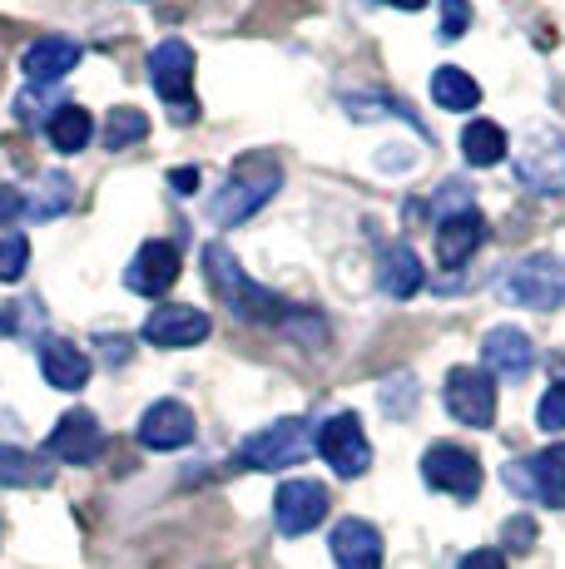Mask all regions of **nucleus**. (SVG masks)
Instances as JSON below:
<instances>
[{"instance_id": "33", "label": "nucleus", "mask_w": 565, "mask_h": 569, "mask_svg": "<svg viewBox=\"0 0 565 569\" xmlns=\"http://www.w3.org/2000/svg\"><path fill=\"white\" fill-rule=\"evenodd\" d=\"M462 569H506V555L502 550H472L462 560Z\"/></svg>"}, {"instance_id": "13", "label": "nucleus", "mask_w": 565, "mask_h": 569, "mask_svg": "<svg viewBox=\"0 0 565 569\" xmlns=\"http://www.w3.org/2000/svg\"><path fill=\"white\" fill-rule=\"evenodd\" d=\"M174 278H179V248L165 243V238L139 243V253H135V262H129V272H125L129 292H139V298H159V292H169Z\"/></svg>"}, {"instance_id": "11", "label": "nucleus", "mask_w": 565, "mask_h": 569, "mask_svg": "<svg viewBox=\"0 0 565 569\" xmlns=\"http://www.w3.org/2000/svg\"><path fill=\"white\" fill-rule=\"evenodd\" d=\"M447 411L462 426L486 431V426L496 421V381L486 377L482 367H456L447 377Z\"/></svg>"}, {"instance_id": "16", "label": "nucleus", "mask_w": 565, "mask_h": 569, "mask_svg": "<svg viewBox=\"0 0 565 569\" xmlns=\"http://www.w3.org/2000/svg\"><path fill=\"white\" fill-rule=\"evenodd\" d=\"M194 411L184 407V401H155L145 416H139V441L149 446V451H179V446L194 441Z\"/></svg>"}, {"instance_id": "30", "label": "nucleus", "mask_w": 565, "mask_h": 569, "mask_svg": "<svg viewBox=\"0 0 565 569\" xmlns=\"http://www.w3.org/2000/svg\"><path fill=\"white\" fill-rule=\"evenodd\" d=\"M472 26V0H442V36L456 40Z\"/></svg>"}, {"instance_id": "17", "label": "nucleus", "mask_w": 565, "mask_h": 569, "mask_svg": "<svg viewBox=\"0 0 565 569\" xmlns=\"http://www.w3.org/2000/svg\"><path fill=\"white\" fill-rule=\"evenodd\" d=\"M486 243V218L476 208H456V213H442L437 223V258L447 268H462L476 248Z\"/></svg>"}, {"instance_id": "31", "label": "nucleus", "mask_w": 565, "mask_h": 569, "mask_svg": "<svg viewBox=\"0 0 565 569\" xmlns=\"http://www.w3.org/2000/svg\"><path fill=\"white\" fill-rule=\"evenodd\" d=\"M20 213H26V193L10 189V183H0V228H10Z\"/></svg>"}, {"instance_id": "5", "label": "nucleus", "mask_w": 565, "mask_h": 569, "mask_svg": "<svg viewBox=\"0 0 565 569\" xmlns=\"http://www.w3.org/2000/svg\"><path fill=\"white\" fill-rule=\"evenodd\" d=\"M149 80H155L159 100L169 104L174 124H194L199 119V100H194V50L184 40H165L149 54Z\"/></svg>"}, {"instance_id": "3", "label": "nucleus", "mask_w": 565, "mask_h": 569, "mask_svg": "<svg viewBox=\"0 0 565 569\" xmlns=\"http://www.w3.org/2000/svg\"><path fill=\"white\" fill-rule=\"evenodd\" d=\"M318 431H313L303 416H288V421H274L264 431H254L244 446H238V466L248 470H288V466H303L313 451H318Z\"/></svg>"}, {"instance_id": "32", "label": "nucleus", "mask_w": 565, "mask_h": 569, "mask_svg": "<svg viewBox=\"0 0 565 569\" xmlns=\"http://www.w3.org/2000/svg\"><path fill=\"white\" fill-rule=\"evenodd\" d=\"M531 540H536V525H531V520H511L506 525V545H511V550H531Z\"/></svg>"}, {"instance_id": "15", "label": "nucleus", "mask_w": 565, "mask_h": 569, "mask_svg": "<svg viewBox=\"0 0 565 569\" xmlns=\"http://www.w3.org/2000/svg\"><path fill=\"white\" fill-rule=\"evenodd\" d=\"M100 446H105V431L90 411H65L56 431H50V456L65 466H90L100 456Z\"/></svg>"}, {"instance_id": "4", "label": "nucleus", "mask_w": 565, "mask_h": 569, "mask_svg": "<svg viewBox=\"0 0 565 569\" xmlns=\"http://www.w3.org/2000/svg\"><path fill=\"white\" fill-rule=\"evenodd\" d=\"M506 302L516 308H531V312H556L565 308V262L551 258V253H536V258H521L516 268L496 282Z\"/></svg>"}, {"instance_id": "24", "label": "nucleus", "mask_w": 565, "mask_h": 569, "mask_svg": "<svg viewBox=\"0 0 565 569\" xmlns=\"http://www.w3.org/2000/svg\"><path fill=\"white\" fill-rule=\"evenodd\" d=\"M46 129H50V144H56L60 154H80L95 134V119H90V109H80V104H60Z\"/></svg>"}, {"instance_id": "18", "label": "nucleus", "mask_w": 565, "mask_h": 569, "mask_svg": "<svg viewBox=\"0 0 565 569\" xmlns=\"http://www.w3.org/2000/svg\"><path fill=\"white\" fill-rule=\"evenodd\" d=\"M328 550L338 560V569H383V535L367 520H338Z\"/></svg>"}, {"instance_id": "14", "label": "nucleus", "mask_w": 565, "mask_h": 569, "mask_svg": "<svg viewBox=\"0 0 565 569\" xmlns=\"http://www.w3.org/2000/svg\"><path fill=\"white\" fill-rule=\"evenodd\" d=\"M209 332H214L209 312L184 308V302L155 308V312H149V322H145V342L149 347H199Z\"/></svg>"}, {"instance_id": "21", "label": "nucleus", "mask_w": 565, "mask_h": 569, "mask_svg": "<svg viewBox=\"0 0 565 569\" xmlns=\"http://www.w3.org/2000/svg\"><path fill=\"white\" fill-rule=\"evenodd\" d=\"M40 371H46V381L56 391H85V381H90V357L80 352L75 342H46L40 347Z\"/></svg>"}, {"instance_id": "6", "label": "nucleus", "mask_w": 565, "mask_h": 569, "mask_svg": "<svg viewBox=\"0 0 565 569\" xmlns=\"http://www.w3.org/2000/svg\"><path fill=\"white\" fill-rule=\"evenodd\" d=\"M516 173L531 193L561 199L565 193V134L561 129H546V124L526 129V139H521V149H516Z\"/></svg>"}, {"instance_id": "7", "label": "nucleus", "mask_w": 565, "mask_h": 569, "mask_svg": "<svg viewBox=\"0 0 565 569\" xmlns=\"http://www.w3.org/2000/svg\"><path fill=\"white\" fill-rule=\"evenodd\" d=\"M318 456L328 461L333 470H338L343 480H357V476H367V466H373V446H367V436H363V421H357L353 411H338V416H328V421L318 426Z\"/></svg>"}, {"instance_id": "23", "label": "nucleus", "mask_w": 565, "mask_h": 569, "mask_svg": "<svg viewBox=\"0 0 565 569\" xmlns=\"http://www.w3.org/2000/svg\"><path fill=\"white\" fill-rule=\"evenodd\" d=\"M432 100L442 109H452V114H466V109L482 104V84L466 70H456V64H442V70L432 74Z\"/></svg>"}, {"instance_id": "27", "label": "nucleus", "mask_w": 565, "mask_h": 569, "mask_svg": "<svg viewBox=\"0 0 565 569\" xmlns=\"http://www.w3.org/2000/svg\"><path fill=\"white\" fill-rule=\"evenodd\" d=\"M70 189H75L70 179H60V173H46V179H40V189H36V199H26V213L30 218H56V213H65L70 199H75Z\"/></svg>"}, {"instance_id": "25", "label": "nucleus", "mask_w": 565, "mask_h": 569, "mask_svg": "<svg viewBox=\"0 0 565 569\" xmlns=\"http://www.w3.org/2000/svg\"><path fill=\"white\" fill-rule=\"evenodd\" d=\"M50 466L20 446H0V486H46Z\"/></svg>"}, {"instance_id": "35", "label": "nucleus", "mask_w": 565, "mask_h": 569, "mask_svg": "<svg viewBox=\"0 0 565 569\" xmlns=\"http://www.w3.org/2000/svg\"><path fill=\"white\" fill-rule=\"evenodd\" d=\"M387 6H397V10H422L427 0H387Z\"/></svg>"}, {"instance_id": "1", "label": "nucleus", "mask_w": 565, "mask_h": 569, "mask_svg": "<svg viewBox=\"0 0 565 569\" xmlns=\"http://www.w3.org/2000/svg\"><path fill=\"white\" fill-rule=\"evenodd\" d=\"M282 189V169L274 154H244L228 173V183L209 199V218L219 228H234L244 218H254L274 193Z\"/></svg>"}, {"instance_id": "10", "label": "nucleus", "mask_w": 565, "mask_h": 569, "mask_svg": "<svg viewBox=\"0 0 565 569\" xmlns=\"http://www.w3.org/2000/svg\"><path fill=\"white\" fill-rule=\"evenodd\" d=\"M506 486L516 490V496H531V500H541V506H551V510H565V441L546 446V451L531 456V461L511 466Z\"/></svg>"}, {"instance_id": "2", "label": "nucleus", "mask_w": 565, "mask_h": 569, "mask_svg": "<svg viewBox=\"0 0 565 569\" xmlns=\"http://www.w3.org/2000/svg\"><path fill=\"white\" fill-rule=\"evenodd\" d=\"M204 268H209V282H214V292H219V302L234 317H244V322H282V317H288V302H282L278 292L258 288L224 243L204 248Z\"/></svg>"}, {"instance_id": "34", "label": "nucleus", "mask_w": 565, "mask_h": 569, "mask_svg": "<svg viewBox=\"0 0 565 569\" xmlns=\"http://www.w3.org/2000/svg\"><path fill=\"white\" fill-rule=\"evenodd\" d=\"M169 183H174V193H194L199 189V169H174Z\"/></svg>"}, {"instance_id": "28", "label": "nucleus", "mask_w": 565, "mask_h": 569, "mask_svg": "<svg viewBox=\"0 0 565 569\" xmlns=\"http://www.w3.org/2000/svg\"><path fill=\"white\" fill-rule=\"evenodd\" d=\"M26 262H30V243H26V233L0 238V282H20Z\"/></svg>"}, {"instance_id": "22", "label": "nucleus", "mask_w": 565, "mask_h": 569, "mask_svg": "<svg viewBox=\"0 0 565 569\" xmlns=\"http://www.w3.org/2000/svg\"><path fill=\"white\" fill-rule=\"evenodd\" d=\"M506 149H511V139H506L502 124H492V119H472V124H466L462 154H466L472 169H492V163H502Z\"/></svg>"}, {"instance_id": "12", "label": "nucleus", "mask_w": 565, "mask_h": 569, "mask_svg": "<svg viewBox=\"0 0 565 569\" xmlns=\"http://www.w3.org/2000/svg\"><path fill=\"white\" fill-rule=\"evenodd\" d=\"M482 362H486V377H502V381H526L531 367H536V347L521 327H492L482 342Z\"/></svg>"}, {"instance_id": "20", "label": "nucleus", "mask_w": 565, "mask_h": 569, "mask_svg": "<svg viewBox=\"0 0 565 569\" xmlns=\"http://www.w3.org/2000/svg\"><path fill=\"white\" fill-rule=\"evenodd\" d=\"M422 282H427V272H422L417 248L393 243L383 258H377V288H383L387 298H397V302L417 298V292H422Z\"/></svg>"}, {"instance_id": "8", "label": "nucleus", "mask_w": 565, "mask_h": 569, "mask_svg": "<svg viewBox=\"0 0 565 569\" xmlns=\"http://www.w3.org/2000/svg\"><path fill=\"white\" fill-rule=\"evenodd\" d=\"M328 506H333L328 486H323V480L298 476V480H282V486H278L274 520H278L282 535H308V530H318V525L328 520Z\"/></svg>"}, {"instance_id": "36", "label": "nucleus", "mask_w": 565, "mask_h": 569, "mask_svg": "<svg viewBox=\"0 0 565 569\" xmlns=\"http://www.w3.org/2000/svg\"><path fill=\"white\" fill-rule=\"evenodd\" d=\"M16 322H20L16 312H6V308H0V332H10V327H16Z\"/></svg>"}, {"instance_id": "29", "label": "nucleus", "mask_w": 565, "mask_h": 569, "mask_svg": "<svg viewBox=\"0 0 565 569\" xmlns=\"http://www.w3.org/2000/svg\"><path fill=\"white\" fill-rule=\"evenodd\" d=\"M536 426H541V431H565V381H556V387L541 397Z\"/></svg>"}, {"instance_id": "19", "label": "nucleus", "mask_w": 565, "mask_h": 569, "mask_svg": "<svg viewBox=\"0 0 565 569\" xmlns=\"http://www.w3.org/2000/svg\"><path fill=\"white\" fill-rule=\"evenodd\" d=\"M80 64V46L70 36H40L36 46L20 54V70H26L30 84H56Z\"/></svg>"}, {"instance_id": "9", "label": "nucleus", "mask_w": 565, "mask_h": 569, "mask_svg": "<svg viewBox=\"0 0 565 569\" xmlns=\"http://www.w3.org/2000/svg\"><path fill=\"white\" fill-rule=\"evenodd\" d=\"M422 480H427L432 490H442V496L476 500V490H482V461H476L472 451H462V446L442 441L422 456Z\"/></svg>"}, {"instance_id": "26", "label": "nucleus", "mask_w": 565, "mask_h": 569, "mask_svg": "<svg viewBox=\"0 0 565 569\" xmlns=\"http://www.w3.org/2000/svg\"><path fill=\"white\" fill-rule=\"evenodd\" d=\"M149 134V119L139 114V109H110V114H105V149H110V154H119V149H129V144H139V139Z\"/></svg>"}]
</instances>
